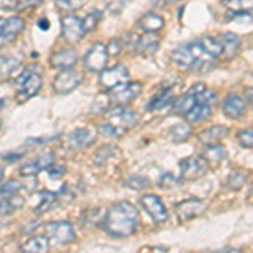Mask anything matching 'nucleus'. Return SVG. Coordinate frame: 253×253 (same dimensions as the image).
Masks as SVG:
<instances>
[{"label":"nucleus","mask_w":253,"mask_h":253,"mask_svg":"<svg viewBox=\"0 0 253 253\" xmlns=\"http://www.w3.org/2000/svg\"><path fill=\"white\" fill-rule=\"evenodd\" d=\"M46 233L47 238H51L52 243L56 245H69L76 240L75 230L68 221H54V223H47L46 224Z\"/></svg>","instance_id":"7"},{"label":"nucleus","mask_w":253,"mask_h":253,"mask_svg":"<svg viewBox=\"0 0 253 253\" xmlns=\"http://www.w3.org/2000/svg\"><path fill=\"white\" fill-rule=\"evenodd\" d=\"M140 205L147 211V214L154 219V223H157V224L166 223L167 218H169L164 203H162L156 194H147L144 198H140Z\"/></svg>","instance_id":"13"},{"label":"nucleus","mask_w":253,"mask_h":253,"mask_svg":"<svg viewBox=\"0 0 253 253\" xmlns=\"http://www.w3.org/2000/svg\"><path fill=\"white\" fill-rule=\"evenodd\" d=\"M47 172L51 177H61V175H64V172H66V169H64L63 166H54L52 164L51 167H47Z\"/></svg>","instance_id":"46"},{"label":"nucleus","mask_w":253,"mask_h":253,"mask_svg":"<svg viewBox=\"0 0 253 253\" xmlns=\"http://www.w3.org/2000/svg\"><path fill=\"white\" fill-rule=\"evenodd\" d=\"M52 164H54V156H52V154H42V156H38L34 161L27 162V164H24L20 167V174H22L24 177H27V175H36V174H39L41 170L51 167Z\"/></svg>","instance_id":"17"},{"label":"nucleus","mask_w":253,"mask_h":253,"mask_svg":"<svg viewBox=\"0 0 253 253\" xmlns=\"http://www.w3.org/2000/svg\"><path fill=\"white\" fill-rule=\"evenodd\" d=\"M247 112V103L242 96L238 95H230L226 96V100L223 101V113L231 120H236V118H242Z\"/></svg>","instance_id":"18"},{"label":"nucleus","mask_w":253,"mask_h":253,"mask_svg":"<svg viewBox=\"0 0 253 253\" xmlns=\"http://www.w3.org/2000/svg\"><path fill=\"white\" fill-rule=\"evenodd\" d=\"M17 159H20L19 154H7V156H3V161H7V162H14V161H17Z\"/></svg>","instance_id":"47"},{"label":"nucleus","mask_w":253,"mask_h":253,"mask_svg":"<svg viewBox=\"0 0 253 253\" xmlns=\"http://www.w3.org/2000/svg\"><path fill=\"white\" fill-rule=\"evenodd\" d=\"M86 3V0H56V5L63 10H76Z\"/></svg>","instance_id":"38"},{"label":"nucleus","mask_w":253,"mask_h":253,"mask_svg":"<svg viewBox=\"0 0 253 253\" xmlns=\"http://www.w3.org/2000/svg\"><path fill=\"white\" fill-rule=\"evenodd\" d=\"M156 32H147L145 36H142L140 39H138V47H137V52H140V54L144 56H152L154 52L157 51L159 47V38L157 36H154Z\"/></svg>","instance_id":"23"},{"label":"nucleus","mask_w":253,"mask_h":253,"mask_svg":"<svg viewBox=\"0 0 253 253\" xmlns=\"http://www.w3.org/2000/svg\"><path fill=\"white\" fill-rule=\"evenodd\" d=\"M38 26H39V29L47 31V29H49V22H47V19H41L39 22H38Z\"/></svg>","instance_id":"49"},{"label":"nucleus","mask_w":253,"mask_h":253,"mask_svg":"<svg viewBox=\"0 0 253 253\" xmlns=\"http://www.w3.org/2000/svg\"><path fill=\"white\" fill-rule=\"evenodd\" d=\"M138 223H140V216H138L137 208L132 203L120 201L107 211L101 224L108 235L125 238V236L135 233Z\"/></svg>","instance_id":"1"},{"label":"nucleus","mask_w":253,"mask_h":253,"mask_svg":"<svg viewBox=\"0 0 253 253\" xmlns=\"http://www.w3.org/2000/svg\"><path fill=\"white\" fill-rule=\"evenodd\" d=\"M224 137H228V128L223 125H214V126H210V128L203 130L199 133V142H203L205 145H213V144H218L221 142Z\"/></svg>","instance_id":"19"},{"label":"nucleus","mask_w":253,"mask_h":253,"mask_svg":"<svg viewBox=\"0 0 253 253\" xmlns=\"http://www.w3.org/2000/svg\"><path fill=\"white\" fill-rule=\"evenodd\" d=\"M172 103H174L172 91H170V88H164V89H161V91H159L152 100H150L147 110H150V112H154V110H162L166 107H172Z\"/></svg>","instance_id":"22"},{"label":"nucleus","mask_w":253,"mask_h":253,"mask_svg":"<svg viewBox=\"0 0 253 253\" xmlns=\"http://www.w3.org/2000/svg\"><path fill=\"white\" fill-rule=\"evenodd\" d=\"M219 42H221L223 51L226 52L228 58H233L236 52L240 51V46H242V41L233 32H224V34L219 36Z\"/></svg>","instance_id":"24"},{"label":"nucleus","mask_w":253,"mask_h":253,"mask_svg":"<svg viewBox=\"0 0 253 253\" xmlns=\"http://www.w3.org/2000/svg\"><path fill=\"white\" fill-rule=\"evenodd\" d=\"M2 177H3V169L0 167V181H2Z\"/></svg>","instance_id":"51"},{"label":"nucleus","mask_w":253,"mask_h":253,"mask_svg":"<svg viewBox=\"0 0 253 253\" xmlns=\"http://www.w3.org/2000/svg\"><path fill=\"white\" fill-rule=\"evenodd\" d=\"M164 17L159 14H154V12L142 15L140 20H138V27L144 32H159L164 27Z\"/></svg>","instance_id":"21"},{"label":"nucleus","mask_w":253,"mask_h":253,"mask_svg":"<svg viewBox=\"0 0 253 253\" xmlns=\"http://www.w3.org/2000/svg\"><path fill=\"white\" fill-rule=\"evenodd\" d=\"M49 250V240L46 236H32L22 245V252H29V253H44Z\"/></svg>","instance_id":"30"},{"label":"nucleus","mask_w":253,"mask_h":253,"mask_svg":"<svg viewBox=\"0 0 253 253\" xmlns=\"http://www.w3.org/2000/svg\"><path fill=\"white\" fill-rule=\"evenodd\" d=\"M211 112H213V107H208V105H201V103H196L193 110L186 115V120L189 122L191 125H198L203 124L210 118Z\"/></svg>","instance_id":"25"},{"label":"nucleus","mask_w":253,"mask_h":253,"mask_svg":"<svg viewBox=\"0 0 253 253\" xmlns=\"http://www.w3.org/2000/svg\"><path fill=\"white\" fill-rule=\"evenodd\" d=\"M138 39H140V38H137L133 32H125L124 41H122V44H124V49H126L128 52H137Z\"/></svg>","instance_id":"36"},{"label":"nucleus","mask_w":253,"mask_h":253,"mask_svg":"<svg viewBox=\"0 0 253 253\" xmlns=\"http://www.w3.org/2000/svg\"><path fill=\"white\" fill-rule=\"evenodd\" d=\"M170 132H169V137L172 138L174 142H184L187 140L191 135H193V128H191V124L189 122H181V124H175L170 126Z\"/></svg>","instance_id":"29"},{"label":"nucleus","mask_w":253,"mask_h":253,"mask_svg":"<svg viewBox=\"0 0 253 253\" xmlns=\"http://www.w3.org/2000/svg\"><path fill=\"white\" fill-rule=\"evenodd\" d=\"M181 167V179L182 181H196V179L203 177L208 172V167L210 164L203 159V156H193L187 157L184 161L179 162Z\"/></svg>","instance_id":"6"},{"label":"nucleus","mask_w":253,"mask_h":253,"mask_svg":"<svg viewBox=\"0 0 253 253\" xmlns=\"http://www.w3.org/2000/svg\"><path fill=\"white\" fill-rule=\"evenodd\" d=\"M24 31V20L20 17L0 19V46L14 41Z\"/></svg>","instance_id":"15"},{"label":"nucleus","mask_w":253,"mask_h":253,"mask_svg":"<svg viewBox=\"0 0 253 253\" xmlns=\"http://www.w3.org/2000/svg\"><path fill=\"white\" fill-rule=\"evenodd\" d=\"M126 0H108L107 3V10L110 14H120L122 10H124Z\"/></svg>","instance_id":"44"},{"label":"nucleus","mask_w":253,"mask_h":253,"mask_svg":"<svg viewBox=\"0 0 253 253\" xmlns=\"http://www.w3.org/2000/svg\"><path fill=\"white\" fill-rule=\"evenodd\" d=\"M223 3L233 14H248L253 10V0H223Z\"/></svg>","instance_id":"32"},{"label":"nucleus","mask_w":253,"mask_h":253,"mask_svg":"<svg viewBox=\"0 0 253 253\" xmlns=\"http://www.w3.org/2000/svg\"><path fill=\"white\" fill-rule=\"evenodd\" d=\"M105 122L112 126H115L118 132L124 135V133H126L130 128H133L138 124V115L125 107H115L105 112Z\"/></svg>","instance_id":"3"},{"label":"nucleus","mask_w":253,"mask_h":253,"mask_svg":"<svg viewBox=\"0 0 253 253\" xmlns=\"http://www.w3.org/2000/svg\"><path fill=\"white\" fill-rule=\"evenodd\" d=\"M201 156L210 166H219L224 159H226V149H224V145L221 144L206 145V149L203 150Z\"/></svg>","instance_id":"20"},{"label":"nucleus","mask_w":253,"mask_h":253,"mask_svg":"<svg viewBox=\"0 0 253 253\" xmlns=\"http://www.w3.org/2000/svg\"><path fill=\"white\" fill-rule=\"evenodd\" d=\"M24 205V199L15 196H5V198H0V216L14 213L17 208Z\"/></svg>","instance_id":"31"},{"label":"nucleus","mask_w":253,"mask_h":253,"mask_svg":"<svg viewBox=\"0 0 253 253\" xmlns=\"http://www.w3.org/2000/svg\"><path fill=\"white\" fill-rule=\"evenodd\" d=\"M61 34H63V39L69 44L80 42L84 36L83 20L73 14L64 15L63 20H61Z\"/></svg>","instance_id":"9"},{"label":"nucleus","mask_w":253,"mask_h":253,"mask_svg":"<svg viewBox=\"0 0 253 253\" xmlns=\"http://www.w3.org/2000/svg\"><path fill=\"white\" fill-rule=\"evenodd\" d=\"M100 17H101V12H100V10H93L91 14H89L88 17L83 20L84 32L95 31V29H96V26H98V22H100Z\"/></svg>","instance_id":"37"},{"label":"nucleus","mask_w":253,"mask_h":253,"mask_svg":"<svg viewBox=\"0 0 253 253\" xmlns=\"http://www.w3.org/2000/svg\"><path fill=\"white\" fill-rule=\"evenodd\" d=\"M245 96H247V103H250L253 107V88H248L247 93H245Z\"/></svg>","instance_id":"48"},{"label":"nucleus","mask_w":253,"mask_h":253,"mask_svg":"<svg viewBox=\"0 0 253 253\" xmlns=\"http://www.w3.org/2000/svg\"><path fill=\"white\" fill-rule=\"evenodd\" d=\"M58 203V194L56 193H49V191H42L39 193V199H38V206L34 208L36 214H42L46 211L51 210L52 206Z\"/></svg>","instance_id":"28"},{"label":"nucleus","mask_w":253,"mask_h":253,"mask_svg":"<svg viewBox=\"0 0 253 253\" xmlns=\"http://www.w3.org/2000/svg\"><path fill=\"white\" fill-rule=\"evenodd\" d=\"M206 211V203L203 199H186L175 206V214H177L179 223H187L191 219L198 218Z\"/></svg>","instance_id":"12"},{"label":"nucleus","mask_w":253,"mask_h":253,"mask_svg":"<svg viewBox=\"0 0 253 253\" xmlns=\"http://www.w3.org/2000/svg\"><path fill=\"white\" fill-rule=\"evenodd\" d=\"M199 44L205 47L206 52H210V54L214 56V58H219V56L224 52L221 42H219V39H213L211 36H205V38H201V39H199Z\"/></svg>","instance_id":"33"},{"label":"nucleus","mask_w":253,"mask_h":253,"mask_svg":"<svg viewBox=\"0 0 253 253\" xmlns=\"http://www.w3.org/2000/svg\"><path fill=\"white\" fill-rule=\"evenodd\" d=\"M128 187H132V189H145V187H149V179L144 177V175H132V177L128 179Z\"/></svg>","instance_id":"42"},{"label":"nucleus","mask_w":253,"mask_h":253,"mask_svg":"<svg viewBox=\"0 0 253 253\" xmlns=\"http://www.w3.org/2000/svg\"><path fill=\"white\" fill-rule=\"evenodd\" d=\"M194 105H196V96L189 91V93H186V95H181L177 100H174L172 112L175 115H187V113L193 110Z\"/></svg>","instance_id":"26"},{"label":"nucleus","mask_w":253,"mask_h":253,"mask_svg":"<svg viewBox=\"0 0 253 253\" xmlns=\"http://www.w3.org/2000/svg\"><path fill=\"white\" fill-rule=\"evenodd\" d=\"M128 76H130L128 69H126L124 64H117V66L101 71L100 86L103 89H107V91H110V89L126 83V81H128Z\"/></svg>","instance_id":"10"},{"label":"nucleus","mask_w":253,"mask_h":253,"mask_svg":"<svg viewBox=\"0 0 253 253\" xmlns=\"http://www.w3.org/2000/svg\"><path fill=\"white\" fill-rule=\"evenodd\" d=\"M245 182H247V177H245V174L235 172V174H231L230 177H228L226 184H228V187H231V189H240V187H243Z\"/></svg>","instance_id":"43"},{"label":"nucleus","mask_w":253,"mask_h":253,"mask_svg":"<svg viewBox=\"0 0 253 253\" xmlns=\"http://www.w3.org/2000/svg\"><path fill=\"white\" fill-rule=\"evenodd\" d=\"M42 0H7L3 3L5 9L3 10H24V9H31V7H36Z\"/></svg>","instance_id":"34"},{"label":"nucleus","mask_w":253,"mask_h":253,"mask_svg":"<svg viewBox=\"0 0 253 253\" xmlns=\"http://www.w3.org/2000/svg\"><path fill=\"white\" fill-rule=\"evenodd\" d=\"M175 2H179V0H164V3H169V5L170 3H175Z\"/></svg>","instance_id":"50"},{"label":"nucleus","mask_w":253,"mask_h":253,"mask_svg":"<svg viewBox=\"0 0 253 253\" xmlns=\"http://www.w3.org/2000/svg\"><path fill=\"white\" fill-rule=\"evenodd\" d=\"M22 189V186L17 181H9L0 187V196H15L19 194V191Z\"/></svg>","instance_id":"41"},{"label":"nucleus","mask_w":253,"mask_h":253,"mask_svg":"<svg viewBox=\"0 0 253 253\" xmlns=\"http://www.w3.org/2000/svg\"><path fill=\"white\" fill-rule=\"evenodd\" d=\"M142 93V83H124L110 89V101L115 107H126Z\"/></svg>","instance_id":"5"},{"label":"nucleus","mask_w":253,"mask_h":253,"mask_svg":"<svg viewBox=\"0 0 253 253\" xmlns=\"http://www.w3.org/2000/svg\"><path fill=\"white\" fill-rule=\"evenodd\" d=\"M196 96V103H201V105H208V107H213L214 108V103L218 100V95L213 91V89H208L205 88L201 93H198Z\"/></svg>","instance_id":"35"},{"label":"nucleus","mask_w":253,"mask_h":253,"mask_svg":"<svg viewBox=\"0 0 253 253\" xmlns=\"http://www.w3.org/2000/svg\"><path fill=\"white\" fill-rule=\"evenodd\" d=\"M108 59V49L105 44L96 42L88 49L84 56V69L89 73H101L105 69Z\"/></svg>","instance_id":"8"},{"label":"nucleus","mask_w":253,"mask_h":253,"mask_svg":"<svg viewBox=\"0 0 253 253\" xmlns=\"http://www.w3.org/2000/svg\"><path fill=\"white\" fill-rule=\"evenodd\" d=\"M81 81H83V75H81V73L73 71V69H64V71H61L54 78L52 88H54L56 93H59V95H66V93L75 91L81 84Z\"/></svg>","instance_id":"11"},{"label":"nucleus","mask_w":253,"mask_h":253,"mask_svg":"<svg viewBox=\"0 0 253 253\" xmlns=\"http://www.w3.org/2000/svg\"><path fill=\"white\" fill-rule=\"evenodd\" d=\"M122 47H124V44H122V41H118L117 38L110 39V42L107 44V49H108L110 56H118L122 52Z\"/></svg>","instance_id":"45"},{"label":"nucleus","mask_w":253,"mask_h":253,"mask_svg":"<svg viewBox=\"0 0 253 253\" xmlns=\"http://www.w3.org/2000/svg\"><path fill=\"white\" fill-rule=\"evenodd\" d=\"M170 59L174 61L175 66L182 69H193V71L205 73L214 66L216 58L211 56L210 52H206L205 47L199 44V41H196V42L177 47L170 54Z\"/></svg>","instance_id":"2"},{"label":"nucleus","mask_w":253,"mask_h":253,"mask_svg":"<svg viewBox=\"0 0 253 253\" xmlns=\"http://www.w3.org/2000/svg\"><path fill=\"white\" fill-rule=\"evenodd\" d=\"M19 66H20L19 59L12 58V56H0V83L9 80L19 69Z\"/></svg>","instance_id":"27"},{"label":"nucleus","mask_w":253,"mask_h":253,"mask_svg":"<svg viewBox=\"0 0 253 253\" xmlns=\"http://www.w3.org/2000/svg\"><path fill=\"white\" fill-rule=\"evenodd\" d=\"M78 59H80V56L75 49L61 47L51 54V58H49V64H51L54 69L64 71V69H71L76 63H78Z\"/></svg>","instance_id":"14"},{"label":"nucleus","mask_w":253,"mask_h":253,"mask_svg":"<svg viewBox=\"0 0 253 253\" xmlns=\"http://www.w3.org/2000/svg\"><path fill=\"white\" fill-rule=\"evenodd\" d=\"M177 184H179V179L175 177V175L170 174V172L162 174V177L157 181V186L162 187V189H170V187H175Z\"/></svg>","instance_id":"39"},{"label":"nucleus","mask_w":253,"mask_h":253,"mask_svg":"<svg viewBox=\"0 0 253 253\" xmlns=\"http://www.w3.org/2000/svg\"><path fill=\"white\" fill-rule=\"evenodd\" d=\"M96 140V132L91 128H78L75 132L69 133L68 142L71 145V149L75 150H84L89 145H93Z\"/></svg>","instance_id":"16"},{"label":"nucleus","mask_w":253,"mask_h":253,"mask_svg":"<svg viewBox=\"0 0 253 253\" xmlns=\"http://www.w3.org/2000/svg\"><path fill=\"white\" fill-rule=\"evenodd\" d=\"M19 93H17V101L22 103V101L29 100L34 95H38L39 89L42 88V76L39 73H34L31 69H27L22 76L19 78Z\"/></svg>","instance_id":"4"},{"label":"nucleus","mask_w":253,"mask_h":253,"mask_svg":"<svg viewBox=\"0 0 253 253\" xmlns=\"http://www.w3.org/2000/svg\"><path fill=\"white\" fill-rule=\"evenodd\" d=\"M238 144L245 149H253V130L245 128L238 133Z\"/></svg>","instance_id":"40"}]
</instances>
